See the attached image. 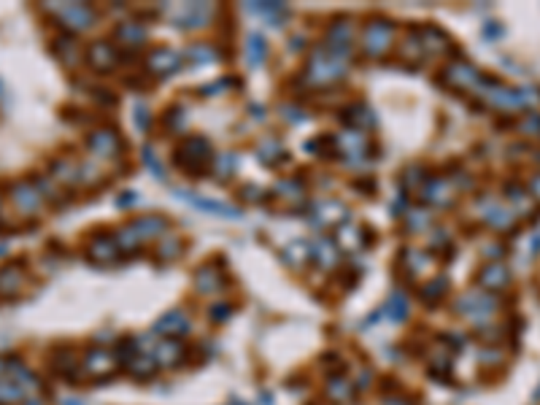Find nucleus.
Masks as SVG:
<instances>
[{
	"label": "nucleus",
	"instance_id": "39",
	"mask_svg": "<svg viewBox=\"0 0 540 405\" xmlns=\"http://www.w3.org/2000/svg\"><path fill=\"white\" fill-rule=\"evenodd\" d=\"M25 405H44L41 400H30V403H25Z\"/></svg>",
	"mask_w": 540,
	"mask_h": 405
},
{
	"label": "nucleus",
	"instance_id": "26",
	"mask_svg": "<svg viewBox=\"0 0 540 405\" xmlns=\"http://www.w3.org/2000/svg\"><path fill=\"white\" fill-rule=\"evenodd\" d=\"M216 57H219V54H216V49L206 46V44H195V46H189L187 54H181V60H187V63H192V65L213 63Z\"/></svg>",
	"mask_w": 540,
	"mask_h": 405
},
{
	"label": "nucleus",
	"instance_id": "41",
	"mask_svg": "<svg viewBox=\"0 0 540 405\" xmlns=\"http://www.w3.org/2000/svg\"><path fill=\"white\" fill-rule=\"evenodd\" d=\"M0 95H3V87H0Z\"/></svg>",
	"mask_w": 540,
	"mask_h": 405
},
{
	"label": "nucleus",
	"instance_id": "25",
	"mask_svg": "<svg viewBox=\"0 0 540 405\" xmlns=\"http://www.w3.org/2000/svg\"><path fill=\"white\" fill-rule=\"evenodd\" d=\"M508 270L503 268V265H486L484 268V273H481V281H484V287H489V289H500V287H506L508 284Z\"/></svg>",
	"mask_w": 540,
	"mask_h": 405
},
{
	"label": "nucleus",
	"instance_id": "6",
	"mask_svg": "<svg viewBox=\"0 0 540 405\" xmlns=\"http://www.w3.org/2000/svg\"><path fill=\"white\" fill-rule=\"evenodd\" d=\"M57 16H60V22L65 25L68 30H89L95 25L92 6H84V3H70V6L57 8Z\"/></svg>",
	"mask_w": 540,
	"mask_h": 405
},
{
	"label": "nucleus",
	"instance_id": "3",
	"mask_svg": "<svg viewBox=\"0 0 540 405\" xmlns=\"http://www.w3.org/2000/svg\"><path fill=\"white\" fill-rule=\"evenodd\" d=\"M346 76V60L335 57L327 46H322L313 51L311 63H308V79L311 84H332V81L344 79Z\"/></svg>",
	"mask_w": 540,
	"mask_h": 405
},
{
	"label": "nucleus",
	"instance_id": "10",
	"mask_svg": "<svg viewBox=\"0 0 540 405\" xmlns=\"http://www.w3.org/2000/svg\"><path fill=\"white\" fill-rule=\"evenodd\" d=\"M195 287L197 292H203V294L222 292L225 289V273H222V268H219V265H211V262L203 265L195 273Z\"/></svg>",
	"mask_w": 540,
	"mask_h": 405
},
{
	"label": "nucleus",
	"instance_id": "38",
	"mask_svg": "<svg viewBox=\"0 0 540 405\" xmlns=\"http://www.w3.org/2000/svg\"><path fill=\"white\" fill-rule=\"evenodd\" d=\"M65 405H84V400H76V397H70V400H65Z\"/></svg>",
	"mask_w": 540,
	"mask_h": 405
},
{
	"label": "nucleus",
	"instance_id": "13",
	"mask_svg": "<svg viewBox=\"0 0 540 405\" xmlns=\"http://www.w3.org/2000/svg\"><path fill=\"white\" fill-rule=\"evenodd\" d=\"M154 330L168 335V338H179V335H184L189 330V319H187V313L181 308H173V311H168L163 319L157 322Z\"/></svg>",
	"mask_w": 540,
	"mask_h": 405
},
{
	"label": "nucleus",
	"instance_id": "31",
	"mask_svg": "<svg viewBox=\"0 0 540 405\" xmlns=\"http://www.w3.org/2000/svg\"><path fill=\"white\" fill-rule=\"evenodd\" d=\"M127 368H132V375H135V378L146 381V378L154 375V368H157V365H154V359H149V356H144V359H138V356H135Z\"/></svg>",
	"mask_w": 540,
	"mask_h": 405
},
{
	"label": "nucleus",
	"instance_id": "28",
	"mask_svg": "<svg viewBox=\"0 0 540 405\" xmlns=\"http://www.w3.org/2000/svg\"><path fill=\"white\" fill-rule=\"evenodd\" d=\"M235 168H238V157L235 154H216L213 157V173L219 178H225V176H232L235 173Z\"/></svg>",
	"mask_w": 540,
	"mask_h": 405
},
{
	"label": "nucleus",
	"instance_id": "7",
	"mask_svg": "<svg viewBox=\"0 0 540 405\" xmlns=\"http://www.w3.org/2000/svg\"><path fill=\"white\" fill-rule=\"evenodd\" d=\"M119 149H122V138H119V132H114L111 127L95 130V132L89 135V151H92L95 157H100V160L116 157Z\"/></svg>",
	"mask_w": 540,
	"mask_h": 405
},
{
	"label": "nucleus",
	"instance_id": "36",
	"mask_svg": "<svg viewBox=\"0 0 540 405\" xmlns=\"http://www.w3.org/2000/svg\"><path fill=\"white\" fill-rule=\"evenodd\" d=\"M149 122H151L149 108H135V125H138L141 130H149Z\"/></svg>",
	"mask_w": 540,
	"mask_h": 405
},
{
	"label": "nucleus",
	"instance_id": "21",
	"mask_svg": "<svg viewBox=\"0 0 540 405\" xmlns=\"http://www.w3.org/2000/svg\"><path fill=\"white\" fill-rule=\"evenodd\" d=\"M116 254H119L116 241L114 238H108V235H100V238H95L92 246H89V257L98 259V262H114Z\"/></svg>",
	"mask_w": 540,
	"mask_h": 405
},
{
	"label": "nucleus",
	"instance_id": "9",
	"mask_svg": "<svg viewBox=\"0 0 540 405\" xmlns=\"http://www.w3.org/2000/svg\"><path fill=\"white\" fill-rule=\"evenodd\" d=\"M116 60H119V51H116V46H111L108 41L92 44L89 51H87V63L92 65L95 70H103V73H108L116 65Z\"/></svg>",
	"mask_w": 540,
	"mask_h": 405
},
{
	"label": "nucleus",
	"instance_id": "16",
	"mask_svg": "<svg viewBox=\"0 0 540 405\" xmlns=\"http://www.w3.org/2000/svg\"><path fill=\"white\" fill-rule=\"evenodd\" d=\"M114 35L125 49H138L144 41H146V27L138 25V22H125V25L116 27Z\"/></svg>",
	"mask_w": 540,
	"mask_h": 405
},
{
	"label": "nucleus",
	"instance_id": "33",
	"mask_svg": "<svg viewBox=\"0 0 540 405\" xmlns=\"http://www.w3.org/2000/svg\"><path fill=\"white\" fill-rule=\"evenodd\" d=\"M443 292H446V278H435V281H429V284L422 287V300H427V303H438Z\"/></svg>",
	"mask_w": 540,
	"mask_h": 405
},
{
	"label": "nucleus",
	"instance_id": "32",
	"mask_svg": "<svg viewBox=\"0 0 540 405\" xmlns=\"http://www.w3.org/2000/svg\"><path fill=\"white\" fill-rule=\"evenodd\" d=\"M184 125H187V113L181 111V108H170V111L165 113V127L168 132H184Z\"/></svg>",
	"mask_w": 540,
	"mask_h": 405
},
{
	"label": "nucleus",
	"instance_id": "37",
	"mask_svg": "<svg viewBox=\"0 0 540 405\" xmlns=\"http://www.w3.org/2000/svg\"><path fill=\"white\" fill-rule=\"evenodd\" d=\"M135 203H138V194L135 192H125L122 194V200H116L119 208H130V206H135Z\"/></svg>",
	"mask_w": 540,
	"mask_h": 405
},
{
	"label": "nucleus",
	"instance_id": "40",
	"mask_svg": "<svg viewBox=\"0 0 540 405\" xmlns=\"http://www.w3.org/2000/svg\"><path fill=\"white\" fill-rule=\"evenodd\" d=\"M232 405H244V403H238V400H232Z\"/></svg>",
	"mask_w": 540,
	"mask_h": 405
},
{
	"label": "nucleus",
	"instance_id": "4",
	"mask_svg": "<svg viewBox=\"0 0 540 405\" xmlns=\"http://www.w3.org/2000/svg\"><path fill=\"white\" fill-rule=\"evenodd\" d=\"M146 70L157 79H168L176 70H181V54L173 49L157 46L146 54Z\"/></svg>",
	"mask_w": 540,
	"mask_h": 405
},
{
	"label": "nucleus",
	"instance_id": "23",
	"mask_svg": "<svg viewBox=\"0 0 540 405\" xmlns=\"http://www.w3.org/2000/svg\"><path fill=\"white\" fill-rule=\"evenodd\" d=\"M384 313L392 319V322H403L406 316H408V297H406V292H392V297L387 300V306H384Z\"/></svg>",
	"mask_w": 540,
	"mask_h": 405
},
{
	"label": "nucleus",
	"instance_id": "24",
	"mask_svg": "<svg viewBox=\"0 0 540 405\" xmlns=\"http://www.w3.org/2000/svg\"><path fill=\"white\" fill-rule=\"evenodd\" d=\"M251 11L268 16L276 27H281V25H284V19L289 16V11H287V6H284V3H254V6H251Z\"/></svg>",
	"mask_w": 540,
	"mask_h": 405
},
{
	"label": "nucleus",
	"instance_id": "1",
	"mask_svg": "<svg viewBox=\"0 0 540 405\" xmlns=\"http://www.w3.org/2000/svg\"><path fill=\"white\" fill-rule=\"evenodd\" d=\"M394 41V22L389 19H381V16H373L365 30H362V54L370 57V60H378L384 57L389 49H392Z\"/></svg>",
	"mask_w": 540,
	"mask_h": 405
},
{
	"label": "nucleus",
	"instance_id": "27",
	"mask_svg": "<svg viewBox=\"0 0 540 405\" xmlns=\"http://www.w3.org/2000/svg\"><path fill=\"white\" fill-rule=\"evenodd\" d=\"M25 397V389L19 387L17 381L0 378V405H14Z\"/></svg>",
	"mask_w": 540,
	"mask_h": 405
},
{
	"label": "nucleus",
	"instance_id": "17",
	"mask_svg": "<svg viewBox=\"0 0 540 405\" xmlns=\"http://www.w3.org/2000/svg\"><path fill=\"white\" fill-rule=\"evenodd\" d=\"M181 200H187V203H192L195 208L200 211H211V213H219V216H232V219H238L241 216V211L232 208V206H222V203H213V200H203L200 194L195 192H179Z\"/></svg>",
	"mask_w": 540,
	"mask_h": 405
},
{
	"label": "nucleus",
	"instance_id": "34",
	"mask_svg": "<svg viewBox=\"0 0 540 405\" xmlns=\"http://www.w3.org/2000/svg\"><path fill=\"white\" fill-rule=\"evenodd\" d=\"M144 162H146L149 168H151V170H154V178H165V170H163V165H160V162H157V157H154V151H151V149H149V146H146V149H144Z\"/></svg>",
	"mask_w": 540,
	"mask_h": 405
},
{
	"label": "nucleus",
	"instance_id": "14",
	"mask_svg": "<svg viewBox=\"0 0 540 405\" xmlns=\"http://www.w3.org/2000/svg\"><path fill=\"white\" fill-rule=\"evenodd\" d=\"M25 284L22 265H3L0 268V297H14Z\"/></svg>",
	"mask_w": 540,
	"mask_h": 405
},
{
	"label": "nucleus",
	"instance_id": "19",
	"mask_svg": "<svg viewBox=\"0 0 540 405\" xmlns=\"http://www.w3.org/2000/svg\"><path fill=\"white\" fill-rule=\"evenodd\" d=\"M54 54L63 60L65 65H73L79 60V41L73 32H63L57 41H54Z\"/></svg>",
	"mask_w": 540,
	"mask_h": 405
},
{
	"label": "nucleus",
	"instance_id": "8",
	"mask_svg": "<svg viewBox=\"0 0 540 405\" xmlns=\"http://www.w3.org/2000/svg\"><path fill=\"white\" fill-rule=\"evenodd\" d=\"M84 370L89 375H98L100 381L108 378L116 370V354L114 351H106V349H92L84 356Z\"/></svg>",
	"mask_w": 540,
	"mask_h": 405
},
{
	"label": "nucleus",
	"instance_id": "29",
	"mask_svg": "<svg viewBox=\"0 0 540 405\" xmlns=\"http://www.w3.org/2000/svg\"><path fill=\"white\" fill-rule=\"evenodd\" d=\"M351 394H354V387H351L346 378H341V375H338V378H332V381L327 384V397L329 400H349Z\"/></svg>",
	"mask_w": 540,
	"mask_h": 405
},
{
	"label": "nucleus",
	"instance_id": "20",
	"mask_svg": "<svg viewBox=\"0 0 540 405\" xmlns=\"http://www.w3.org/2000/svg\"><path fill=\"white\" fill-rule=\"evenodd\" d=\"M132 230L146 241V238H157V235H163L165 230H168V222H165L163 216H144V219H135L132 222Z\"/></svg>",
	"mask_w": 540,
	"mask_h": 405
},
{
	"label": "nucleus",
	"instance_id": "18",
	"mask_svg": "<svg viewBox=\"0 0 540 405\" xmlns=\"http://www.w3.org/2000/svg\"><path fill=\"white\" fill-rule=\"evenodd\" d=\"M213 8L211 6H200V3H195V6H187L184 11H181V16L176 19V25L179 27H187V30H192V27H203L206 22H208V14H211Z\"/></svg>",
	"mask_w": 540,
	"mask_h": 405
},
{
	"label": "nucleus",
	"instance_id": "22",
	"mask_svg": "<svg viewBox=\"0 0 540 405\" xmlns=\"http://www.w3.org/2000/svg\"><path fill=\"white\" fill-rule=\"evenodd\" d=\"M265 57H268V44H265V38H262L260 32H251L249 41H246V60H249V65L260 68V65L265 63Z\"/></svg>",
	"mask_w": 540,
	"mask_h": 405
},
{
	"label": "nucleus",
	"instance_id": "30",
	"mask_svg": "<svg viewBox=\"0 0 540 405\" xmlns=\"http://www.w3.org/2000/svg\"><path fill=\"white\" fill-rule=\"evenodd\" d=\"M181 249H184V243H181L179 238H165V241H160V246H157V257L163 259V262L176 259L181 254Z\"/></svg>",
	"mask_w": 540,
	"mask_h": 405
},
{
	"label": "nucleus",
	"instance_id": "35",
	"mask_svg": "<svg viewBox=\"0 0 540 405\" xmlns=\"http://www.w3.org/2000/svg\"><path fill=\"white\" fill-rule=\"evenodd\" d=\"M211 319H216V322H225L230 316V308H227V303H216V306H211Z\"/></svg>",
	"mask_w": 540,
	"mask_h": 405
},
{
	"label": "nucleus",
	"instance_id": "15",
	"mask_svg": "<svg viewBox=\"0 0 540 405\" xmlns=\"http://www.w3.org/2000/svg\"><path fill=\"white\" fill-rule=\"evenodd\" d=\"M184 359V346L176 338L163 340L157 349H154V365H163V368H173Z\"/></svg>",
	"mask_w": 540,
	"mask_h": 405
},
{
	"label": "nucleus",
	"instance_id": "5",
	"mask_svg": "<svg viewBox=\"0 0 540 405\" xmlns=\"http://www.w3.org/2000/svg\"><path fill=\"white\" fill-rule=\"evenodd\" d=\"M11 200L22 213H35V211L44 206V194L38 187H33V181L22 178V181H14L11 184Z\"/></svg>",
	"mask_w": 540,
	"mask_h": 405
},
{
	"label": "nucleus",
	"instance_id": "11",
	"mask_svg": "<svg viewBox=\"0 0 540 405\" xmlns=\"http://www.w3.org/2000/svg\"><path fill=\"white\" fill-rule=\"evenodd\" d=\"M308 254H311V259L316 262V268H322V270H329V268L338 265V246H335V241H329V238L313 241L311 246H308Z\"/></svg>",
	"mask_w": 540,
	"mask_h": 405
},
{
	"label": "nucleus",
	"instance_id": "12",
	"mask_svg": "<svg viewBox=\"0 0 540 405\" xmlns=\"http://www.w3.org/2000/svg\"><path fill=\"white\" fill-rule=\"evenodd\" d=\"M422 57H425L422 32H419V27H410V30L406 32V38L400 41V60L406 65H416V63H422Z\"/></svg>",
	"mask_w": 540,
	"mask_h": 405
},
{
	"label": "nucleus",
	"instance_id": "2",
	"mask_svg": "<svg viewBox=\"0 0 540 405\" xmlns=\"http://www.w3.org/2000/svg\"><path fill=\"white\" fill-rule=\"evenodd\" d=\"M213 162L211 157V144L203 138V135H189L176 151V165L187 173H206V168Z\"/></svg>",
	"mask_w": 540,
	"mask_h": 405
}]
</instances>
